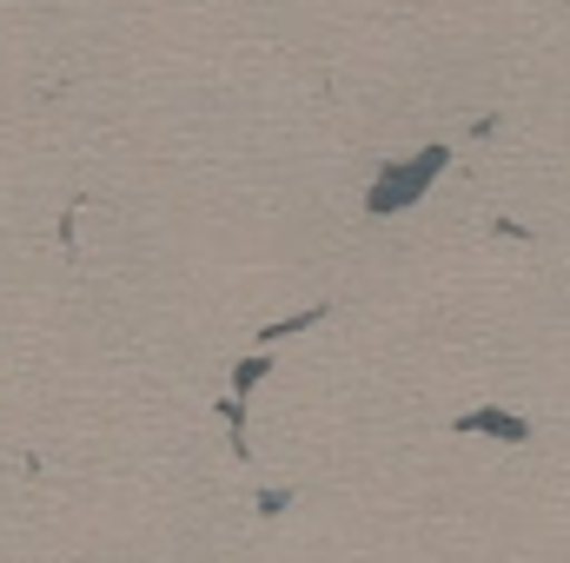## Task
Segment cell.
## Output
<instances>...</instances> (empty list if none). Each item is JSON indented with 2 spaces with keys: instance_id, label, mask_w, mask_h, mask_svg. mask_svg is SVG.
Returning <instances> with one entry per match:
<instances>
[{
  "instance_id": "6da1fadb",
  "label": "cell",
  "mask_w": 570,
  "mask_h": 563,
  "mask_svg": "<svg viewBox=\"0 0 570 563\" xmlns=\"http://www.w3.org/2000/svg\"><path fill=\"white\" fill-rule=\"evenodd\" d=\"M438 166H444V152H425V159H412V166H399L379 192H372V213H399L412 192H425L431 179H438Z\"/></svg>"
},
{
  "instance_id": "7a4b0ae2",
  "label": "cell",
  "mask_w": 570,
  "mask_h": 563,
  "mask_svg": "<svg viewBox=\"0 0 570 563\" xmlns=\"http://www.w3.org/2000/svg\"><path fill=\"white\" fill-rule=\"evenodd\" d=\"M458 431H478V437H504V444H524V437H531V424L511 418V412H464V418H458Z\"/></svg>"
}]
</instances>
